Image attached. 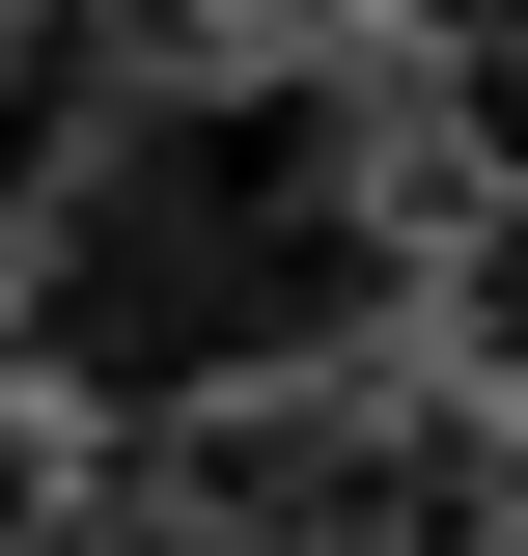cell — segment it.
<instances>
[{"label": "cell", "instance_id": "obj_3", "mask_svg": "<svg viewBox=\"0 0 528 556\" xmlns=\"http://www.w3.org/2000/svg\"><path fill=\"white\" fill-rule=\"evenodd\" d=\"M390 28H417V84H445L473 195H528V0H390Z\"/></svg>", "mask_w": 528, "mask_h": 556}, {"label": "cell", "instance_id": "obj_4", "mask_svg": "<svg viewBox=\"0 0 528 556\" xmlns=\"http://www.w3.org/2000/svg\"><path fill=\"white\" fill-rule=\"evenodd\" d=\"M417 306H445V362H473V390L528 417V195H473L445 251H417Z\"/></svg>", "mask_w": 528, "mask_h": 556}, {"label": "cell", "instance_id": "obj_2", "mask_svg": "<svg viewBox=\"0 0 528 556\" xmlns=\"http://www.w3.org/2000/svg\"><path fill=\"white\" fill-rule=\"evenodd\" d=\"M139 84H167V0H0V278H28V223L139 139Z\"/></svg>", "mask_w": 528, "mask_h": 556}, {"label": "cell", "instance_id": "obj_1", "mask_svg": "<svg viewBox=\"0 0 528 556\" xmlns=\"http://www.w3.org/2000/svg\"><path fill=\"white\" fill-rule=\"evenodd\" d=\"M390 306H417L390 84L251 56V84H139V139L28 223V278H0V390L167 445V417H223V390H306V362L390 334Z\"/></svg>", "mask_w": 528, "mask_h": 556}, {"label": "cell", "instance_id": "obj_5", "mask_svg": "<svg viewBox=\"0 0 528 556\" xmlns=\"http://www.w3.org/2000/svg\"><path fill=\"white\" fill-rule=\"evenodd\" d=\"M501 556H528V473H501Z\"/></svg>", "mask_w": 528, "mask_h": 556}]
</instances>
